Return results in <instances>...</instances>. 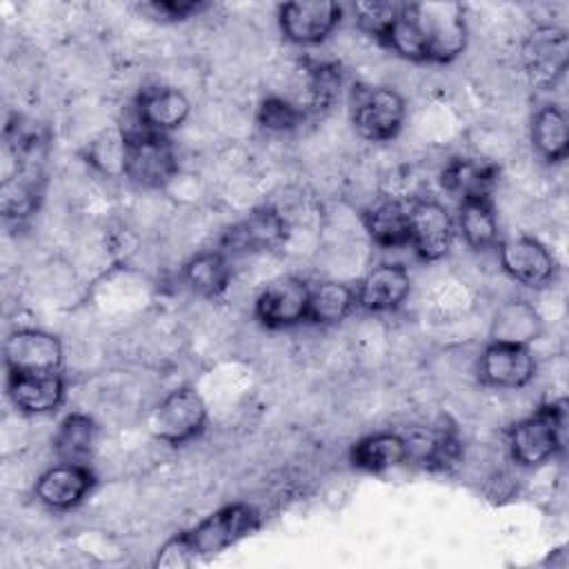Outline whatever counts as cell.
Here are the masks:
<instances>
[{
  "label": "cell",
  "mask_w": 569,
  "mask_h": 569,
  "mask_svg": "<svg viewBox=\"0 0 569 569\" xmlns=\"http://www.w3.org/2000/svg\"><path fill=\"white\" fill-rule=\"evenodd\" d=\"M427 62H451L467 44L465 9L458 2H409Z\"/></svg>",
  "instance_id": "cell-1"
},
{
  "label": "cell",
  "mask_w": 569,
  "mask_h": 569,
  "mask_svg": "<svg viewBox=\"0 0 569 569\" xmlns=\"http://www.w3.org/2000/svg\"><path fill=\"white\" fill-rule=\"evenodd\" d=\"M127 140L124 176L140 187H164L178 171V158L167 133H156L138 122L122 127Z\"/></svg>",
  "instance_id": "cell-2"
},
{
  "label": "cell",
  "mask_w": 569,
  "mask_h": 569,
  "mask_svg": "<svg viewBox=\"0 0 569 569\" xmlns=\"http://www.w3.org/2000/svg\"><path fill=\"white\" fill-rule=\"evenodd\" d=\"M565 405L549 402L536 413L516 422L509 431L511 456L522 467H536L549 460L562 447Z\"/></svg>",
  "instance_id": "cell-3"
},
{
  "label": "cell",
  "mask_w": 569,
  "mask_h": 569,
  "mask_svg": "<svg viewBox=\"0 0 569 569\" xmlns=\"http://www.w3.org/2000/svg\"><path fill=\"white\" fill-rule=\"evenodd\" d=\"M258 525H260L258 511L249 505L236 502L213 511L202 522H198L191 531H184L180 536L196 560L200 556H213L224 551L227 547L236 545L238 540L256 531Z\"/></svg>",
  "instance_id": "cell-4"
},
{
  "label": "cell",
  "mask_w": 569,
  "mask_h": 569,
  "mask_svg": "<svg viewBox=\"0 0 569 569\" xmlns=\"http://www.w3.org/2000/svg\"><path fill=\"white\" fill-rule=\"evenodd\" d=\"M207 422V405L191 387L171 391L151 413V433L169 445H182L196 438Z\"/></svg>",
  "instance_id": "cell-5"
},
{
  "label": "cell",
  "mask_w": 569,
  "mask_h": 569,
  "mask_svg": "<svg viewBox=\"0 0 569 569\" xmlns=\"http://www.w3.org/2000/svg\"><path fill=\"white\" fill-rule=\"evenodd\" d=\"M405 100L389 87H365L353 102V127L369 142H385L398 136L405 122Z\"/></svg>",
  "instance_id": "cell-6"
},
{
  "label": "cell",
  "mask_w": 569,
  "mask_h": 569,
  "mask_svg": "<svg viewBox=\"0 0 569 569\" xmlns=\"http://www.w3.org/2000/svg\"><path fill=\"white\" fill-rule=\"evenodd\" d=\"M456 240V224L447 207L436 200H418L409 207V244L427 260H440Z\"/></svg>",
  "instance_id": "cell-7"
},
{
  "label": "cell",
  "mask_w": 569,
  "mask_h": 569,
  "mask_svg": "<svg viewBox=\"0 0 569 569\" xmlns=\"http://www.w3.org/2000/svg\"><path fill=\"white\" fill-rule=\"evenodd\" d=\"M342 7L331 0H300L280 7V31L289 42L316 44L322 42L340 22Z\"/></svg>",
  "instance_id": "cell-8"
},
{
  "label": "cell",
  "mask_w": 569,
  "mask_h": 569,
  "mask_svg": "<svg viewBox=\"0 0 569 569\" xmlns=\"http://www.w3.org/2000/svg\"><path fill=\"white\" fill-rule=\"evenodd\" d=\"M522 62L536 84H553L569 62L567 31L553 24L536 27L522 42Z\"/></svg>",
  "instance_id": "cell-9"
},
{
  "label": "cell",
  "mask_w": 569,
  "mask_h": 569,
  "mask_svg": "<svg viewBox=\"0 0 569 569\" xmlns=\"http://www.w3.org/2000/svg\"><path fill=\"white\" fill-rule=\"evenodd\" d=\"M309 284L296 276L269 282L256 300V318L267 327H291L307 320Z\"/></svg>",
  "instance_id": "cell-10"
},
{
  "label": "cell",
  "mask_w": 569,
  "mask_h": 569,
  "mask_svg": "<svg viewBox=\"0 0 569 569\" xmlns=\"http://www.w3.org/2000/svg\"><path fill=\"white\" fill-rule=\"evenodd\" d=\"M502 269L520 284L540 289L556 273V260L549 249L529 236H516L498 247Z\"/></svg>",
  "instance_id": "cell-11"
},
{
  "label": "cell",
  "mask_w": 569,
  "mask_h": 569,
  "mask_svg": "<svg viewBox=\"0 0 569 569\" xmlns=\"http://www.w3.org/2000/svg\"><path fill=\"white\" fill-rule=\"evenodd\" d=\"M536 373V358L529 347L491 342L478 362L480 382L498 389L525 387Z\"/></svg>",
  "instance_id": "cell-12"
},
{
  "label": "cell",
  "mask_w": 569,
  "mask_h": 569,
  "mask_svg": "<svg viewBox=\"0 0 569 569\" xmlns=\"http://www.w3.org/2000/svg\"><path fill=\"white\" fill-rule=\"evenodd\" d=\"M7 371H58L62 345L56 336L40 329H18L4 340Z\"/></svg>",
  "instance_id": "cell-13"
},
{
  "label": "cell",
  "mask_w": 569,
  "mask_h": 569,
  "mask_svg": "<svg viewBox=\"0 0 569 569\" xmlns=\"http://www.w3.org/2000/svg\"><path fill=\"white\" fill-rule=\"evenodd\" d=\"M287 222L269 207L256 209L236 224H231L222 236V249L231 253H258L278 247L284 240Z\"/></svg>",
  "instance_id": "cell-14"
},
{
  "label": "cell",
  "mask_w": 569,
  "mask_h": 569,
  "mask_svg": "<svg viewBox=\"0 0 569 569\" xmlns=\"http://www.w3.org/2000/svg\"><path fill=\"white\" fill-rule=\"evenodd\" d=\"M7 393L24 413L53 411L64 398V380L58 371H9Z\"/></svg>",
  "instance_id": "cell-15"
},
{
  "label": "cell",
  "mask_w": 569,
  "mask_h": 569,
  "mask_svg": "<svg viewBox=\"0 0 569 569\" xmlns=\"http://www.w3.org/2000/svg\"><path fill=\"white\" fill-rule=\"evenodd\" d=\"M93 487V473L82 462H60L36 480V498L51 509L76 507Z\"/></svg>",
  "instance_id": "cell-16"
},
{
  "label": "cell",
  "mask_w": 569,
  "mask_h": 569,
  "mask_svg": "<svg viewBox=\"0 0 569 569\" xmlns=\"http://www.w3.org/2000/svg\"><path fill=\"white\" fill-rule=\"evenodd\" d=\"M411 291L409 271L402 264H378L358 284L356 300L367 311H391Z\"/></svg>",
  "instance_id": "cell-17"
},
{
  "label": "cell",
  "mask_w": 569,
  "mask_h": 569,
  "mask_svg": "<svg viewBox=\"0 0 569 569\" xmlns=\"http://www.w3.org/2000/svg\"><path fill=\"white\" fill-rule=\"evenodd\" d=\"M189 109V100L182 91L171 87H151L138 96L133 116L140 127L156 133H167L187 120Z\"/></svg>",
  "instance_id": "cell-18"
},
{
  "label": "cell",
  "mask_w": 569,
  "mask_h": 569,
  "mask_svg": "<svg viewBox=\"0 0 569 569\" xmlns=\"http://www.w3.org/2000/svg\"><path fill=\"white\" fill-rule=\"evenodd\" d=\"M498 182V167L482 158H456L442 171V187L465 200H489Z\"/></svg>",
  "instance_id": "cell-19"
},
{
  "label": "cell",
  "mask_w": 569,
  "mask_h": 569,
  "mask_svg": "<svg viewBox=\"0 0 569 569\" xmlns=\"http://www.w3.org/2000/svg\"><path fill=\"white\" fill-rule=\"evenodd\" d=\"M542 333V318L527 300H509L498 307L491 320V342L529 347Z\"/></svg>",
  "instance_id": "cell-20"
},
{
  "label": "cell",
  "mask_w": 569,
  "mask_h": 569,
  "mask_svg": "<svg viewBox=\"0 0 569 569\" xmlns=\"http://www.w3.org/2000/svg\"><path fill=\"white\" fill-rule=\"evenodd\" d=\"M369 238L380 247L409 244V207L400 200L387 198L362 216Z\"/></svg>",
  "instance_id": "cell-21"
},
{
  "label": "cell",
  "mask_w": 569,
  "mask_h": 569,
  "mask_svg": "<svg viewBox=\"0 0 569 569\" xmlns=\"http://www.w3.org/2000/svg\"><path fill=\"white\" fill-rule=\"evenodd\" d=\"M42 178L33 164H22L13 176H7L0 184V209L4 218H27L33 213L40 200Z\"/></svg>",
  "instance_id": "cell-22"
},
{
  "label": "cell",
  "mask_w": 569,
  "mask_h": 569,
  "mask_svg": "<svg viewBox=\"0 0 569 569\" xmlns=\"http://www.w3.org/2000/svg\"><path fill=\"white\" fill-rule=\"evenodd\" d=\"M356 289L340 280H322L309 289L307 320L316 325H336L356 307Z\"/></svg>",
  "instance_id": "cell-23"
},
{
  "label": "cell",
  "mask_w": 569,
  "mask_h": 569,
  "mask_svg": "<svg viewBox=\"0 0 569 569\" xmlns=\"http://www.w3.org/2000/svg\"><path fill=\"white\" fill-rule=\"evenodd\" d=\"M533 149L547 162H560L569 153V124L562 109L547 104L536 111L531 120Z\"/></svg>",
  "instance_id": "cell-24"
},
{
  "label": "cell",
  "mask_w": 569,
  "mask_h": 569,
  "mask_svg": "<svg viewBox=\"0 0 569 569\" xmlns=\"http://www.w3.org/2000/svg\"><path fill=\"white\" fill-rule=\"evenodd\" d=\"M407 440V460H416L427 469L445 471L460 460V440L453 431L413 433Z\"/></svg>",
  "instance_id": "cell-25"
},
{
  "label": "cell",
  "mask_w": 569,
  "mask_h": 569,
  "mask_svg": "<svg viewBox=\"0 0 569 569\" xmlns=\"http://www.w3.org/2000/svg\"><path fill=\"white\" fill-rule=\"evenodd\" d=\"M407 460V440L398 433H373L351 447V462L365 471H385Z\"/></svg>",
  "instance_id": "cell-26"
},
{
  "label": "cell",
  "mask_w": 569,
  "mask_h": 569,
  "mask_svg": "<svg viewBox=\"0 0 569 569\" xmlns=\"http://www.w3.org/2000/svg\"><path fill=\"white\" fill-rule=\"evenodd\" d=\"M187 284L207 298L220 296L231 280V267L222 251H204L184 264Z\"/></svg>",
  "instance_id": "cell-27"
},
{
  "label": "cell",
  "mask_w": 569,
  "mask_h": 569,
  "mask_svg": "<svg viewBox=\"0 0 569 569\" xmlns=\"http://www.w3.org/2000/svg\"><path fill=\"white\" fill-rule=\"evenodd\" d=\"M96 440V425L84 413H69L56 436H53V449L56 456L62 462H82L89 458Z\"/></svg>",
  "instance_id": "cell-28"
},
{
  "label": "cell",
  "mask_w": 569,
  "mask_h": 569,
  "mask_svg": "<svg viewBox=\"0 0 569 569\" xmlns=\"http://www.w3.org/2000/svg\"><path fill=\"white\" fill-rule=\"evenodd\" d=\"M458 227L465 242L471 249H487L498 240V220L491 200H465L460 202Z\"/></svg>",
  "instance_id": "cell-29"
},
{
  "label": "cell",
  "mask_w": 569,
  "mask_h": 569,
  "mask_svg": "<svg viewBox=\"0 0 569 569\" xmlns=\"http://www.w3.org/2000/svg\"><path fill=\"white\" fill-rule=\"evenodd\" d=\"M407 2H389V0H373V2H356L353 4V13H356V22L362 31L376 36L378 40H382L387 36V31L391 29V24L400 18L402 9Z\"/></svg>",
  "instance_id": "cell-30"
},
{
  "label": "cell",
  "mask_w": 569,
  "mask_h": 569,
  "mask_svg": "<svg viewBox=\"0 0 569 569\" xmlns=\"http://www.w3.org/2000/svg\"><path fill=\"white\" fill-rule=\"evenodd\" d=\"M342 73L336 64H313L307 69V102L311 109H327L340 93Z\"/></svg>",
  "instance_id": "cell-31"
},
{
  "label": "cell",
  "mask_w": 569,
  "mask_h": 569,
  "mask_svg": "<svg viewBox=\"0 0 569 569\" xmlns=\"http://www.w3.org/2000/svg\"><path fill=\"white\" fill-rule=\"evenodd\" d=\"M302 118H305V111L298 104L276 96L264 98L258 107V124L271 133L291 131L302 122Z\"/></svg>",
  "instance_id": "cell-32"
},
{
  "label": "cell",
  "mask_w": 569,
  "mask_h": 569,
  "mask_svg": "<svg viewBox=\"0 0 569 569\" xmlns=\"http://www.w3.org/2000/svg\"><path fill=\"white\" fill-rule=\"evenodd\" d=\"M124 153H127V140L122 129L116 131H102L100 138L93 140L89 160L104 173H122L124 176Z\"/></svg>",
  "instance_id": "cell-33"
},
{
  "label": "cell",
  "mask_w": 569,
  "mask_h": 569,
  "mask_svg": "<svg viewBox=\"0 0 569 569\" xmlns=\"http://www.w3.org/2000/svg\"><path fill=\"white\" fill-rule=\"evenodd\" d=\"M207 7H209L207 2H198V0H164V2L142 4L144 11H151L156 18L162 16V20H184V18L198 16Z\"/></svg>",
  "instance_id": "cell-34"
},
{
  "label": "cell",
  "mask_w": 569,
  "mask_h": 569,
  "mask_svg": "<svg viewBox=\"0 0 569 569\" xmlns=\"http://www.w3.org/2000/svg\"><path fill=\"white\" fill-rule=\"evenodd\" d=\"M193 562V556H191V551L187 549V545H184V540H182V536H176V538H171L160 551H158V558H156V567H169V569H173V567H189Z\"/></svg>",
  "instance_id": "cell-35"
}]
</instances>
